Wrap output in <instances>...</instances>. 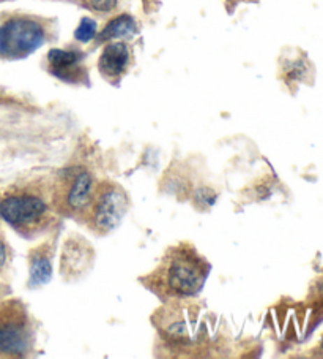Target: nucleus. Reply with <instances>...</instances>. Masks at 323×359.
<instances>
[{
    "label": "nucleus",
    "instance_id": "7ed1b4c3",
    "mask_svg": "<svg viewBox=\"0 0 323 359\" xmlns=\"http://www.w3.org/2000/svg\"><path fill=\"white\" fill-rule=\"evenodd\" d=\"M57 36V22L51 18L21 13L0 15V59L21 60L36 49L54 41Z\"/></svg>",
    "mask_w": 323,
    "mask_h": 359
},
{
    "label": "nucleus",
    "instance_id": "9b49d317",
    "mask_svg": "<svg viewBox=\"0 0 323 359\" xmlns=\"http://www.w3.org/2000/svg\"><path fill=\"white\" fill-rule=\"evenodd\" d=\"M138 32V26H136V20L129 15H119L110 20L99 34H96L95 40L96 43H108L114 40H131Z\"/></svg>",
    "mask_w": 323,
    "mask_h": 359
},
{
    "label": "nucleus",
    "instance_id": "f03ea898",
    "mask_svg": "<svg viewBox=\"0 0 323 359\" xmlns=\"http://www.w3.org/2000/svg\"><path fill=\"white\" fill-rule=\"evenodd\" d=\"M210 264L194 247L178 244L166 252L159 264L142 282L163 299H185L202 292Z\"/></svg>",
    "mask_w": 323,
    "mask_h": 359
},
{
    "label": "nucleus",
    "instance_id": "ddd939ff",
    "mask_svg": "<svg viewBox=\"0 0 323 359\" xmlns=\"http://www.w3.org/2000/svg\"><path fill=\"white\" fill-rule=\"evenodd\" d=\"M89 8L99 15H110L119 8V0H85Z\"/></svg>",
    "mask_w": 323,
    "mask_h": 359
},
{
    "label": "nucleus",
    "instance_id": "20e7f679",
    "mask_svg": "<svg viewBox=\"0 0 323 359\" xmlns=\"http://www.w3.org/2000/svg\"><path fill=\"white\" fill-rule=\"evenodd\" d=\"M98 181L82 166H71L54 175V204L60 217L84 222L95 196Z\"/></svg>",
    "mask_w": 323,
    "mask_h": 359
},
{
    "label": "nucleus",
    "instance_id": "f8f14e48",
    "mask_svg": "<svg viewBox=\"0 0 323 359\" xmlns=\"http://www.w3.org/2000/svg\"><path fill=\"white\" fill-rule=\"evenodd\" d=\"M98 32V26L96 22L90 20V18H82V21L76 29V32H74V39L80 43H89L92 40H95Z\"/></svg>",
    "mask_w": 323,
    "mask_h": 359
},
{
    "label": "nucleus",
    "instance_id": "4468645a",
    "mask_svg": "<svg viewBox=\"0 0 323 359\" xmlns=\"http://www.w3.org/2000/svg\"><path fill=\"white\" fill-rule=\"evenodd\" d=\"M8 264V247L5 241L0 238V272H2Z\"/></svg>",
    "mask_w": 323,
    "mask_h": 359
},
{
    "label": "nucleus",
    "instance_id": "423d86ee",
    "mask_svg": "<svg viewBox=\"0 0 323 359\" xmlns=\"http://www.w3.org/2000/svg\"><path fill=\"white\" fill-rule=\"evenodd\" d=\"M129 209V196L120 184L109 179L98 181L95 196L87 210L84 224L92 233L106 236L120 226Z\"/></svg>",
    "mask_w": 323,
    "mask_h": 359
},
{
    "label": "nucleus",
    "instance_id": "0eeeda50",
    "mask_svg": "<svg viewBox=\"0 0 323 359\" xmlns=\"http://www.w3.org/2000/svg\"><path fill=\"white\" fill-rule=\"evenodd\" d=\"M46 64L48 72L60 81L68 84L89 83L85 55L79 49H51L46 55Z\"/></svg>",
    "mask_w": 323,
    "mask_h": 359
},
{
    "label": "nucleus",
    "instance_id": "1a4fd4ad",
    "mask_svg": "<svg viewBox=\"0 0 323 359\" xmlns=\"http://www.w3.org/2000/svg\"><path fill=\"white\" fill-rule=\"evenodd\" d=\"M133 62V54L128 43L123 40L108 41L98 59V70L109 83H119L125 76Z\"/></svg>",
    "mask_w": 323,
    "mask_h": 359
},
{
    "label": "nucleus",
    "instance_id": "39448f33",
    "mask_svg": "<svg viewBox=\"0 0 323 359\" xmlns=\"http://www.w3.org/2000/svg\"><path fill=\"white\" fill-rule=\"evenodd\" d=\"M36 330L27 307L20 299L0 302V356L24 358L32 355Z\"/></svg>",
    "mask_w": 323,
    "mask_h": 359
},
{
    "label": "nucleus",
    "instance_id": "6e6552de",
    "mask_svg": "<svg viewBox=\"0 0 323 359\" xmlns=\"http://www.w3.org/2000/svg\"><path fill=\"white\" fill-rule=\"evenodd\" d=\"M95 252L93 247L84 238L71 234L65 241L64 250L60 257V272L66 280L82 277L92 268Z\"/></svg>",
    "mask_w": 323,
    "mask_h": 359
},
{
    "label": "nucleus",
    "instance_id": "f257e3e1",
    "mask_svg": "<svg viewBox=\"0 0 323 359\" xmlns=\"http://www.w3.org/2000/svg\"><path fill=\"white\" fill-rule=\"evenodd\" d=\"M0 217L21 236L34 239L59 226L54 175H38L8 189L0 198Z\"/></svg>",
    "mask_w": 323,
    "mask_h": 359
},
{
    "label": "nucleus",
    "instance_id": "9d476101",
    "mask_svg": "<svg viewBox=\"0 0 323 359\" xmlns=\"http://www.w3.org/2000/svg\"><path fill=\"white\" fill-rule=\"evenodd\" d=\"M55 252V239L45 241L30 253V277L29 287L38 288L51 280L52 258Z\"/></svg>",
    "mask_w": 323,
    "mask_h": 359
}]
</instances>
